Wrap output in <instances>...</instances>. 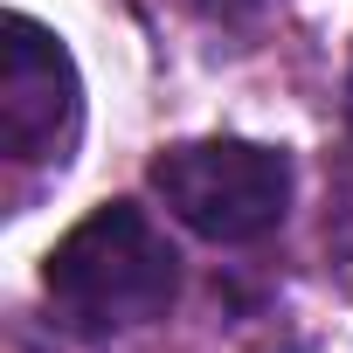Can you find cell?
<instances>
[{
  "label": "cell",
  "mask_w": 353,
  "mask_h": 353,
  "mask_svg": "<svg viewBox=\"0 0 353 353\" xmlns=\"http://www.w3.org/2000/svg\"><path fill=\"white\" fill-rule=\"evenodd\" d=\"M188 8H194V14H208V21H250L263 0H188Z\"/></svg>",
  "instance_id": "4"
},
{
  "label": "cell",
  "mask_w": 353,
  "mask_h": 353,
  "mask_svg": "<svg viewBox=\"0 0 353 353\" xmlns=\"http://www.w3.org/2000/svg\"><path fill=\"white\" fill-rule=\"evenodd\" d=\"M77 139H83V70L49 21L14 8L0 21V152L14 166L63 173Z\"/></svg>",
  "instance_id": "3"
},
{
  "label": "cell",
  "mask_w": 353,
  "mask_h": 353,
  "mask_svg": "<svg viewBox=\"0 0 353 353\" xmlns=\"http://www.w3.org/2000/svg\"><path fill=\"white\" fill-rule=\"evenodd\" d=\"M42 305L70 339H90V346L145 332L181 305V250L145 201L111 194L49 243Z\"/></svg>",
  "instance_id": "1"
},
{
  "label": "cell",
  "mask_w": 353,
  "mask_h": 353,
  "mask_svg": "<svg viewBox=\"0 0 353 353\" xmlns=\"http://www.w3.org/2000/svg\"><path fill=\"white\" fill-rule=\"evenodd\" d=\"M145 194L188 236H201L215 250H250L291 222L298 159H291V145L243 139V132L173 139L145 159Z\"/></svg>",
  "instance_id": "2"
},
{
  "label": "cell",
  "mask_w": 353,
  "mask_h": 353,
  "mask_svg": "<svg viewBox=\"0 0 353 353\" xmlns=\"http://www.w3.org/2000/svg\"><path fill=\"white\" fill-rule=\"evenodd\" d=\"M339 118H346V139H353V56H346V97H339Z\"/></svg>",
  "instance_id": "5"
}]
</instances>
